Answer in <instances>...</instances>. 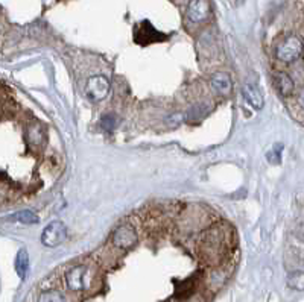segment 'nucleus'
I'll use <instances>...</instances> for the list:
<instances>
[{
    "instance_id": "nucleus-2",
    "label": "nucleus",
    "mask_w": 304,
    "mask_h": 302,
    "mask_svg": "<svg viewBox=\"0 0 304 302\" xmlns=\"http://www.w3.org/2000/svg\"><path fill=\"white\" fill-rule=\"evenodd\" d=\"M67 237V228L63 222L55 220L46 226V229L41 234V243L48 247H55L61 244Z\"/></svg>"
},
{
    "instance_id": "nucleus-3",
    "label": "nucleus",
    "mask_w": 304,
    "mask_h": 302,
    "mask_svg": "<svg viewBox=\"0 0 304 302\" xmlns=\"http://www.w3.org/2000/svg\"><path fill=\"white\" fill-rule=\"evenodd\" d=\"M110 93V81L102 76V75H98V76H93L87 81V85H85V94L95 100V102H99L102 99H105Z\"/></svg>"
},
{
    "instance_id": "nucleus-1",
    "label": "nucleus",
    "mask_w": 304,
    "mask_h": 302,
    "mask_svg": "<svg viewBox=\"0 0 304 302\" xmlns=\"http://www.w3.org/2000/svg\"><path fill=\"white\" fill-rule=\"evenodd\" d=\"M275 54L281 63H293L302 54V41L295 35H289L278 44Z\"/></svg>"
},
{
    "instance_id": "nucleus-7",
    "label": "nucleus",
    "mask_w": 304,
    "mask_h": 302,
    "mask_svg": "<svg viewBox=\"0 0 304 302\" xmlns=\"http://www.w3.org/2000/svg\"><path fill=\"white\" fill-rule=\"evenodd\" d=\"M208 16V2H192L189 4L186 20L189 25H199Z\"/></svg>"
},
{
    "instance_id": "nucleus-5",
    "label": "nucleus",
    "mask_w": 304,
    "mask_h": 302,
    "mask_svg": "<svg viewBox=\"0 0 304 302\" xmlns=\"http://www.w3.org/2000/svg\"><path fill=\"white\" fill-rule=\"evenodd\" d=\"M167 37L164 34H160L149 22H143L140 25V32L136 31V41L142 46L155 43V41H164Z\"/></svg>"
},
{
    "instance_id": "nucleus-9",
    "label": "nucleus",
    "mask_w": 304,
    "mask_h": 302,
    "mask_svg": "<svg viewBox=\"0 0 304 302\" xmlns=\"http://www.w3.org/2000/svg\"><path fill=\"white\" fill-rule=\"evenodd\" d=\"M242 91H243V99L248 102L249 107H252L254 110L263 108V96L254 84H245Z\"/></svg>"
},
{
    "instance_id": "nucleus-18",
    "label": "nucleus",
    "mask_w": 304,
    "mask_h": 302,
    "mask_svg": "<svg viewBox=\"0 0 304 302\" xmlns=\"http://www.w3.org/2000/svg\"><path fill=\"white\" fill-rule=\"evenodd\" d=\"M202 108H205V107H195V108H192L190 111H189V120L192 122V120H201L204 116H205V113L207 111H204Z\"/></svg>"
},
{
    "instance_id": "nucleus-10",
    "label": "nucleus",
    "mask_w": 304,
    "mask_h": 302,
    "mask_svg": "<svg viewBox=\"0 0 304 302\" xmlns=\"http://www.w3.org/2000/svg\"><path fill=\"white\" fill-rule=\"evenodd\" d=\"M210 85L213 87V90L221 94V96H228L231 93V81L228 78V75L219 72V73H214L210 79Z\"/></svg>"
},
{
    "instance_id": "nucleus-19",
    "label": "nucleus",
    "mask_w": 304,
    "mask_h": 302,
    "mask_svg": "<svg viewBox=\"0 0 304 302\" xmlns=\"http://www.w3.org/2000/svg\"><path fill=\"white\" fill-rule=\"evenodd\" d=\"M295 235H296V238H298L299 241H302V243H304V223H301V225L296 228V231H295Z\"/></svg>"
},
{
    "instance_id": "nucleus-20",
    "label": "nucleus",
    "mask_w": 304,
    "mask_h": 302,
    "mask_svg": "<svg viewBox=\"0 0 304 302\" xmlns=\"http://www.w3.org/2000/svg\"><path fill=\"white\" fill-rule=\"evenodd\" d=\"M187 302H205V300H204V297H202L201 294H195V296H192Z\"/></svg>"
},
{
    "instance_id": "nucleus-21",
    "label": "nucleus",
    "mask_w": 304,
    "mask_h": 302,
    "mask_svg": "<svg viewBox=\"0 0 304 302\" xmlns=\"http://www.w3.org/2000/svg\"><path fill=\"white\" fill-rule=\"evenodd\" d=\"M298 104L304 108V90L299 93V96H298Z\"/></svg>"
},
{
    "instance_id": "nucleus-13",
    "label": "nucleus",
    "mask_w": 304,
    "mask_h": 302,
    "mask_svg": "<svg viewBox=\"0 0 304 302\" xmlns=\"http://www.w3.org/2000/svg\"><path fill=\"white\" fill-rule=\"evenodd\" d=\"M287 285L292 290L304 291V270H296V272L289 273V276H287Z\"/></svg>"
},
{
    "instance_id": "nucleus-11",
    "label": "nucleus",
    "mask_w": 304,
    "mask_h": 302,
    "mask_svg": "<svg viewBox=\"0 0 304 302\" xmlns=\"http://www.w3.org/2000/svg\"><path fill=\"white\" fill-rule=\"evenodd\" d=\"M274 82H275V87H277V90L280 91L281 96L287 97L295 90V84H293L292 78L287 73H284V72H277L274 75Z\"/></svg>"
},
{
    "instance_id": "nucleus-4",
    "label": "nucleus",
    "mask_w": 304,
    "mask_h": 302,
    "mask_svg": "<svg viewBox=\"0 0 304 302\" xmlns=\"http://www.w3.org/2000/svg\"><path fill=\"white\" fill-rule=\"evenodd\" d=\"M113 243L119 249H129L137 243V234L133 226L122 225L113 234Z\"/></svg>"
},
{
    "instance_id": "nucleus-15",
    "label": "nucleus",
    "mask_w": 304,
    "mask_h": 302,
    "mask_svg": "<svg viewBox=\"0 0 304 302\" xmlns=\"http://www.w3.org/2000/svg\"><path fill=\"white\" fill-rule=\"evenodd\" d=\"M38 302H66V297L57 291V290H51V291H45L41 293Z\"/></svg>"
},
{
    "instance_id": "nucleus-8",
    "label": "nucleus",
    "mask_w": 304,
    "mask_h": 302,
    "mask_svg": "<svg viewBox=\"0 0 304 302\" xmlns=\"http://www.w3.org/2000/svg\"><path fill=\"white\" fill-rule=\"evenodd\" d=\"M85 272H87V269L84 266H75V267H72L67 272V275H66L67 287L70 290H73V291H81L84 288Z\"/></svg>"
},
{
    "instance_id": "nucleus-14",
    "label": "nucleus",
    "mask_w": 304,
    "mask_h": 302,
    "mask_svg": "<svg viewBox=\"0 0 304 302\" xmlns=\"http://www.w3.org/2000/svg\"><path fill=\"white\" fill-rule=\"evenodd\" d=\"M10 220H17V222H22V223H28V225H32V223H37L38 222V217L35 213L29 211V210H23V211H19L16 214H13L10 217Z\"/></svg>"
},
{
    "instance_id": "nucleus-6",
    "label": "nucleus",
    "mask_w": 304,
    "mask_h": 302,
    "mask_svg": "<svg viewBox=\"0 0 304 302\" xmlns=\"http://www.w3.org/2000/svg\"><path fill=\"white\" fill-rule=\"evenodd\" d=\"M224 240H225V237L219 231L211 229L210 232H207L202 240L204 254L205 255H219L224 249Z\"/></svg>"
},
{
    "instance_id": "nucleus-17",
    "label": "nucleus",
    "mask_w": 304,
    "mask_h": 302,
    "mask_svg": "<svg viewBox=\"0 0 304 302\" xmlns=\"http://www.w3.org/2000/svg\"><path fill=\"white\" fill-rule=\"evenodd\" d=\"M116 125H117V120H116V117L113 116V114H108V116H105L104 119H102V128L105 129V131H113L114 128H116Z\"/></svg>"
},
{
    "instance_id": "nucleus-16",
    "label": "nucleus",
    "mask_w": 304,
    "mask_h": 302,
    "mask_svg": "<svg viewBox=\"0 0 304 302\" xmlns=\"http://www.w3.org/2000/svg\"><path fill=\"white\" fill-rule=\"evenodd\" d=\"M281 150H283V144H275V147H274V150L272 152H269L268 154V160L271 161V163H274V164H278L280 163V157H281Z\"/></svg>"
},
{
    "instance_id": "nucleus-12",
    "label": "nucleus",
    "mask_w": 304,
    "mask_h": 302,
    "mask_svg": "<svg viewBox=\"0 0 304 302\" xmlns=\"http://www.w3.org/2000/svg\"><path fill=\"white\" fill-rule=\"evenodd\" d=\"M16 270H17V273L22 279L26 278L28 270H29V255H28V250L25 247L20 249L17 257H16Z\"/></svg>"
}]
</instances>
